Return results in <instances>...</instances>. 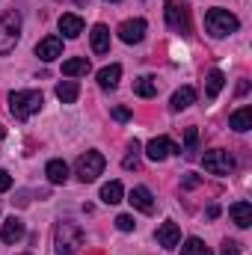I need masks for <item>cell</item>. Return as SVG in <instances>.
<instances>
[{"mask_svg":"<svg viewBox=\"0 0 252 255\" xmlns=\"http://www.w3.org/2000/svg\"><path fill=\"white\" fill-rule=\"evenodd\" d=\"M42 104H45V98H42V92H36V89H18V92L9 95V113H12L18 122H24V119H30L33 113H39Z\"/></svg>","mask_w":252,"mask_h":255,"instance_id":"6da1fadb","label":"cell"},{"mask_svg":"<svg viewBox=\"0 0 252 255\" xmlns=\"http://www.w3.org/2000/svg\"><path fill=\"white\" fill-rule=\"evenodd\" d=\"M57 241V255H77V250L83 247V229L71 220H63L54 232Z\"/></svg>","mask_w":252,"mask_h":255,"instance_id":"7a4b0ae2","label":"cell"},{"mask_svg":"<svg viewBox=\"0 0 252 255\" xmlns=\"http://www.w3.org/2000/svg\"><path fill=\"white\" fill-rule=\"evenodd\" d=\"M238 27H241V21H238V15H232L229 9H208V15H205V30H208L214 39L232 36Z\"/></svg>","mask_w":252,"mask_h":255,"instance_id":"3957f363","label":"cell"},{"mask_svg":"<svg viewBox=\"0 0 252 255\" xmlns=\"http://www.w3.org/2000/svg\"><path fill=\"white\" fill-rule=\"evenodd\" d=\"M21 39V15L18 12H3L0 15V57H6Z\"/></svg>","mask_w":252,"mask_h":255,"instance_id":"277c9868","label":"cell"},{"mask_svg":"<svg viewBox=\"0 0 252 255\" xmlns=\"http://www.w3.org/2000/svg\"><path fill=\"white\" fill-rule=\"evenodd\" d=\"M202 166H205V172H211V175H229V172L235 169V157H232L226 148H211V151L202 154Z\"/></svg>","mask_w":252,"mask_h":255,"instance_id":"5b68a950","label":"cell"},{"mask_svg":"<svg viewBox=\"0 0 252 255\" xmlns=\"http://www.w3.org/2000/svg\"><path fill=\"white\" fill-rule=\"evenodd\" d=\"M101 172H104V154H101V151H86V154L77 160V166H74V175H77L83 184L95 181Z\"/></svg>","mask_w":252,"mask_h":255,"instance_id":"8992f818","label":"cell"},{"mask_svg":"<svg viewBox=\"0 0 252 255\" xmlns=\"http://www.w3.org/2000/svg\"><path fill=\"white\" fill-rule=\"evenodd\" d=\"M166 24H169L175 33L187 36V33H190V9L184 6V3L169 0V3H166Z\"/></svg>","mask_w":252,"mask_h":255,"instance_id":"52a82bcc","label":"cell"},{"mask_svg":"<svg viewBox=\"0 0 252 255\" xmlns=\"http://www.w3.org/2000/svg\"><path fill=\"white\" fill-rule=\"evenodd\" d=\"M145 154H148V160H166L169 154H181V145H175L169 136H157L145 145Z\"/></svg>","mask_w":252,"mask_h":255,"instance_id":"ba28073f","label":"cell"},{"mask_svg":"<svg viewBox=\"0 0 252 255\" xmlns=\"http://www.w3.org/2000/svg\"><path fill=\"white\" fill-rule=\"evenodd\" d=\"M145 30H148V24L142 18H130V21H122L119 24V39L125 45H136V42L145 39Z\"/></svg>","mask_w":252,"mask_h":255,"instance_id":"9c48e42d","label":"cell"},{"mask_svg":"<svg viewBox=\"0 0 252 255\" xmlns=\"http://www.w3.org/2000/svg\"><path fill=\"white\" fill-rule=\"evenodd\" d=\"M36 57L45 60V63H54L57 57H63V39L60 36H48L36 45Z\"/></svg>","mask_w":252,"mask_h":255,"instance_id":"30bf717a","label":"cell"},{"mask_svg":"<svg viewBox=\"0 0 252 255\" xmlns=\"http://www.w3.org/2000/svg\"><path fill=\"white\" fill-rule=\"evenodd\" d=\"M157 244H160L163 250H175V247L181 244V229H178V223H163V226L157 229Z\"/></svg>","mask_w":252,"mask_h":255,"instance_id":"8fae6325","label":"cell"},{"mask_svg":"<svg viewBox=\"0 0 252 255\" xmlns=\"http://www.w3.org/2000/svg\"><path fill=\"white\" fill-rule=\"evenodd\" d=\"M127 202H130L136 211H142V214H151V211H154V196H151L148 187H133L130 196H127Z\"/></svg>","mask_w":252,"mask_h":255,"instance_id":"7c38bea8","label":"cell"},{"mask_svg":"<svg viewBox=\"0 0 252 255\" xmlns=\"http://www.w3.org/2000/svg\"><path fill=\"white\" fill-rule=\"evenodd\" d=\"M60 33H63L65 39H77V36L83 33V18H80V15H74V12L60 15Z\"/></svg>","mask_w":252,"mask_h":255,"instance_id":"4fadbf2b","label":"cell"},{"mask_svg":"<svg viewBox=\"0 0 252 255\" xmlns=\"http://www.w3.org/2000/svg\"><path fill=\"white\" fill-rule=\"evenodd\" d=\"M229 217H232V223H235L238 229H250L252 226V205L250 202H235V205L229 208Z\"/></svg>","mask_w":252,"mask_h":255,"instance_id":"5bb4252c","label":"cell"},{"mask_svg":"<svg viewBox=\"0 0 252 255\" xmlns=\"http://www.w3.org/2000/svg\"><path fill=\"white\" fill-rule=\"evenodd\" d=\"M24 238V223L18 220V217H9L6 223H3V229H0V241L3 244H15V241H21Z\"/></svg>","mask_w":252,"mask_h":255,"instance_id":"9a60e30c","label":"cell"},{"mask_svg":"<svg viewBox=\"0 0 252 255\" xmlns=\"http://www.w3.org/2000/svg\"><path fill=\"white\" fill-rule=\"evenodd\" d=\"M193 101H196V89H193V86H181V89H175V92H172L169 107H172L175 113H181V110H187Z\"/></svg>","mask_w":252,"mask_h":255,"instance_id":"2e32d148","label":"cell"},{"mask_svg":"<svg viewBox=\"0 0 252 255\" xmlns=\"http://www.w3.org/2000/svg\"><path fill=\"white\" fill-rule=\"evenodd\" d=\"M119 77H122V65L113 63V65H104L98 71V86L101 89H116L119 86Z\"/></svg>","mask_w":252,"mask_h":255,"instance_id":"e0dca14e","label":"cell"},{"mask_svg":"<svg viewBox=\"0 0 252 255\" xmlns=\"http://www.w3.org/2000/svg\"><path fill=\"white\" fill-rule=\"evenodd\" d=\"M89 36H92V51L95 54H107L110 51V30H107V24H95Z\"/></svg>","mask_w":252,"mask_h":255,"instance_id":"ac0fdd59","label":"cell"},{"mask_svg":"<svg viewBox=\"0 0 252 255\" xmlns=\"http://www.w3.org/2000/svg\"><path fill=\"white\" fill-rule=\"evenodd\" d=\"M133 92H136L139 98H154V95H157V77H151V74L136 77V80H133Z\"/></svg>","mask_w":252,"mask_h":255,"instance_id":"d6986e66","label":"cell"},{"mask_svg":"<svg viewBox=\"0 0 252 255\" xmlns=\"http://www.w3.org/2000/svg\"><path fill=\"white\" fill-rule=\"evenodd\" d=\"M45 175H48L51 184H65V178H68V163H65V160H48Z\"/></svg>","mask_w":252,"mask_h":255,"instance_id":"ffe728a7","label":"cell"},{"mask_svg":"<svg viewBox=\"0 0 252 255\" xmlns=\"http://www.w3.org/2000/svg\"><path fill=\"white\" fill-rule=\"evenodd\" d=\"M229 128H235L238 133L250 130L252 128V107H241V110H235V113L229 116Z\"/></svg>","mask_w":252,"mask_h":255,"instance_id":"44dd1931","label":"cell"},{"mask_svg":"<svg viewBox=\"0 0 252 255\" xmlns=\"http://www.w3.org/2000/svg\"><path fill=\"white\" fill-rule=\"evenodd\" d=\"M89 60L86 57H74V60H65L63 63V74L65 77H80V74H89Z\"/></svg>","mask_w":252,"mask_h":255,"instance_id":"7402d4cb","label":"cell"},{"mask_svg":"<svg viewBox=\"0 0 252 255\" xmlns=\"http://www.w3.org/2000/svg\"><path fill=\"white\" fill-rule=\"evenodd\" d=\"M223 86H226V74H223L220 68H211V71H208V86H205L208 98H217V95L223 92Z\"/></svg>","mask_w":252,"mask_h":255,"instance_id":"603a6c76","label":"cell"},{"mask_svg":"<svg viewBox=\"0 0 252 255\" xmlns=\"http://www.w3.org/2000/svg\"><path fill=\"white\" fill-rule=\"evenodd\" d=\"M77 95H80V86H77L74 80H63V83H57V98H60L63 104H74Z\"/></svg>","mask_w":252,"mask_h":255,"instance_id":"cb8c5ba5","label":"cell"},{"mask_svg":"<svg viewBox=\"0 0 252 255\" xmlns=\"http://www.w3.org/2000/svg\"><path fill=\"white\" fill-rule=\"evenodd\" d=\"M122 196H125V190H122V184H119V181H110V184H104V187H101V202H107V205L122 202Z\"/></svg>","mask_w":252,"mask_h":255,"instance_id":"d4e9b609","label":"cell"},{"mask_svg":"<svg viewBox=\"0 0 252 255\" xmlns=\"http://www.w3.org/2000/svg\"><path fill=\"white\" fill-rule=\"evenodd\" d=\"M181 255H211V250L205 247V241H199V238H187V241L181 244Z\"/></svg>","mask_w":252,"mask_h":255,"instance_id":"484cf974","label":"cell"},{"mask_svg":"<svg viewBox=\"0 0 252 255\" xmlns=\"http://www.w3.org/2000/svg\"><path fill=\"white\" fill-rule=\"evenodd\" d=\"M196 142H199V130H196V128H187V133H184V148H181L187 160L196 157Z\"/></svg>","mask_w":252,"mask_h":255,"instance_id":"4316f807","label":"cell"},{"mask_svg":"<svg viewBox=\"0 0 252 255\" xmlns=\"http://www.w3.org/2000/svg\"><path fill=\"white\" fill-rule=\"evenodd\" d=\"M130 151H133V154L125 157V169H136V166H139V154H136V151H139V142H136V139L130 142Z\"/></svg>","mask_w":252,"mask_h":255,"instance_id":"83f0119b","label":"cell"},{"mask_svg":"<svg viewBox=\"0 0 252 255\" xmlns=\"http://www.w3.org/2000/svg\"><path fill=\"white\" fill-rule=\"evenodd\" d=\"M133 226H136V223H133L130 214H119V217H116V229H119V232H133Z\"/></svg>","mask_w":252,"mask_h":255,"instance_id":"f1b7e54d","label":"cell"},{"mask_svg":"<svg viewBox=\"0 0 252 255\" xmlns=\"http://www.w3.org/2000/svg\"><path fill=\"white\" fill-rule=\"evenodd\" d=\"M238 253H241V244H238V241H223L220 255H238Z\"/></svg>","mask_w":252,"mask_h":255,"instance_id":"f546056e","label":"cell"},{"mask_svg":"<svg viewBox=\"0 0 252 255\" xmlns=\"http://www.w3.org/2000/svg\"><path fill=\"white\" fill-rule=\"evenodd\" d=\"M113 119H116V122H127V119H130V110H127V107H113Z\"/></svg>","mask_w":252,"mask_h":255,"instance_id":"4dcf8cb0","label":"cell"},{"mask_svg":"<svg viewBox=\"0 0 252 255\" xmlns=\"http://www.w3.org/2000/svg\"><path fill=\"white\" fill-rule=\"evenodd\" d=\"M12 187V178H9V172L6 169H0V193H6Z\"/></svg>","mask_w":252,"mask_h":255,"instance_id":"1f68e13d","label":"cell"},{"mask_svg":"<svg viewBox=\"0 0 252 255\" xmlns=\"http://www.w3.org/2000/svg\"><path fill=\"white\" fill-rule=\"evenodd\" d=\"M199 184H202V178H199V175H187V178L181 181V187H187V190H193V187H199Z\"/></svg>","mask_w":252,"mask_h":255,"instance_id":"d6a6232c","label":"cell"},{"mask_svg":"<svg viewBox=\"0 0 252 255\" xmlns=\"http://www.w3.org/2000/svg\"><path fill=\"white\" fill-rule=\"evenodd\" d=\"M3 136H6V128L0 125V139H3Z\"/></svg>","mask_w":252,"mask_h":255,"instance_id":"836d02e7","label":"cell"},{"mask_svg":"<svg viewBox=\"0 0 252 255\" xmlns=\"http://www.w3.org/2000/svg\"><path fill=\"white\" fill-rule=\"evenodd\" d=\"M107 3H116V0H107Z\"/></svg>","mask_w":252,"mask_h":255,"instance_id":"e575fe53","label":"cell"}]
</instances>
